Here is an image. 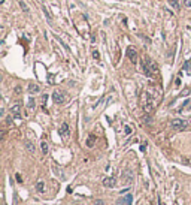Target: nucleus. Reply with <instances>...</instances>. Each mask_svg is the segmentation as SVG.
Segmentation results:
<instances>
[{
    "label": "nucleus",
    "mask_w": 191,
    "mask_h": 205,
    "mask_svg": "<svg viewBox=\"0 0 191 205\" xmlns=\"http://www.w3.org/2000/svg\"><path fill=\"white\" fill-rule=\"evenodd\" d=\"M29 92H30V94H36V93L41 92V87L37 85V84H34V82H31V84L29 85Z\"/></svg>",
    "instance_id": "obj_9"
},
{
    "label": "nucleus",
    "mask_w": 191,
    "mask_h": 205,
    "mask_svg": "<svg viewBox=\"0 0 191 205\" xmlns=\"http://www.w3.org/2000/svg\"><path fill=\"white\" fill-rule=\"evenodd\" d=\"M20 111H21V106L17 104V105H14V106H10V112L15 115V117H20Z\"/></svg>",
    "instance_id": "obj_11"
},
{
    "label": "nucleus",
    "mask_w": 191,
    "mask_h": 205,
    "mask_svg": "<svg viewBox=\"0 0 191 205\" xmlns=\"http://www.w3.org/2000/svg\"><path fill=\"white\" fill-rule=\"evenodd\" d=\"M190 68H191V61L188 60V61H185V65H184V69H185V72H190Z\"/></svg>",
    "instance_id": "obj_16"
},
{
    "label": "nucleus",
    "mask_w": 191,
    "mask_h": 205,
    "mask_svg": "<svg viewBox=\"0 0 191 205\" xmlns=\"http://www.w3.org/2000/svg\"><path fill=\"white\" fill-rule=\"evenodd\" d=\"M24 147H25V150H27L29 153H34L36 151V147H34V144L31 142V141H24Z\"/></svg>",
    "instance_id": "obj_8"
},
{
    "label": "nucleus",
    "mask_w": 191,
    "mask_h": 205,
    "mask_svg": "<svg viewBox=\"0 0 191 205\" xmlns=\"http://www.w3.org/2000/svg\"><path fill=\"white\" fill-rule=\"evenodd\" d=\"M45 104H46V96H42V105L45 106Z\"/></svg>",
    "instance_id": "obj_21"
},
{
    "label": "nucleus",
    "mask_w": 191,
    "mask_h": 205,
    "mask_svg": "<svg viewBox=\"0 0 191 205\" xmlns=\"http://www.w3.org/2000/svg\"><path fill=\"white\" fill-rule=\"evenodd\" d=\"M127 57L130 58V61L133 63V65H136L137 63V51H136V48H133V46L127 48Z\"/></svg>",
    "instance_id": "obj_4"
},
{
    "label": "nucleus",
    "mask_w": 191,
    "mask_h": 205,
    "mask_svg": "<svg viewBox=\"0 0 191 205\" xmlns=\"http://www.w3.org/2000/svg\"><path fill=\"white\" fill-rule=\"evenodd\" d=\"M94 144H96V136L94 135H90V136H88V139H87V147L93 148Z\"/></svg>",
    "instance_id": "obj_10"
},
{
    "label": "nucleus",
    "mask_w": 191,
    "mask_h": 205,
    "mask_svg": "<svg viewBox=\"0 0 191 205\" xmlns=\"http://www.w3.org/2000/svg\"><path fill=\"white\" fill-rule=\"evenodd\" d=\"M124 129H125V133H127V135H129V133L132 132V129H130V126H125V127H124Z\"/></svg>",
    "instance_id": "obj_19"
},
{
    "label": "nucleus",
    "mask_w": 191,
    "mask_h": 205,
    "mask_svg": "<svg viewBox=\"0 0 191 205\" xmlns=\"http://www.w3.org/2000/svg\"><path fill=\"white\" fill-rule=\"evenodd\" d=\"M94 205H105V204H103V202H101V201H97V202H96Z\"/></svg>",
    "instance_id": "obj_22"
},
{
    "label": "nucleus",
    "mask_w": 191,
    "mask_h": 205,
    "mask_svg": "<svg viewBox=\"0 0 191 205\" xmlns=\"http://www.w3.org/2000/svg\"><path fill=\"white\" fill-rule=\"evenodd\" d=\"M58 133H60V136H61L63 139H67V138H69V135H70L69 124H67V123H63V124H61V127H60V130H58Z\"/></svg>",
    "instance_id": "obj_5"
},
{
    "label": "nucleus",
    "mask_w": 191,
    "mask_h": 205,
    "mask_svg": "<svg viewBox=\"0 0 191 205\" xmlns=\"http://www.w3.org/2000/svg\"><path fill=\"white\" fill-rule=\"evenodd\" d=\"M170 126H172V129H175V130H185L188 127V121H185L182 118H175V120H172Z\"/></svg>",
    "instance_id": "obj_2"
},
{
    "label": "nucleus",
    "mask_w": 191,
    "mask_h": 205,
    "mask_svg": "<svg viewBox=\"0 0 191 205\" xmlns=\"http://www.w3.org/2000/svg\"><path fill=\"white\" fill-rule=\"evenodd\" d=\"M52 100L55 102L57 105H61V104H64V102H66V96H64V93H63V92L55 90L52 93Z\"/></svg>",
    "instance_id": "obj_3"
},
{
    "label": "nucleus",
    "mask_w": 191,
    "mask_h": 205,
    "mask_svg": "<svg viewBox=\"0 0 191 205\" xmlns=\"http://www.w3.org/2000/svg\"><path fill=\"white\" fill-rule=\"evenodd\" d=\"M20 6H21V9H22L24 12H29V11H30V9H29V6L25 5V3L22 2V0H20Z\"/></svg>",
    "instance_id": "obj_15"
},
{
    "label": "nucleus",
    "mask_w": 191,
    "mask_h": 205,
    "mask_svg": "<svg viewBox=\"0 0 191 205\" xmlns=\"http://www.w3.org/2000/svg\"><path fill=\"white\" fill-rule=\"evenodd\" d=\"M132 201H133V196H132V195H125L124 198H121V199L117 201V205H122V204L132 205Z\"/></svg>",
    "instance_id": "obj_7"
},
{
    "label": "nucleus",
    "mask_w": 191,
    "mask_h": 205,
    "mask_svg": "<svg viewBox=\"0 0 191 205\" xmlns=\"http://www.w3.org/2000/svg\"><path fill=\"white\" fill-rule=\"evenodd\" d=\"M93 57H94L96 60H99V58H100V54H99V51H93Z\"/></svg>",
    "instance_id": "obj_17"
},
{
    "label": "nucleus",
    "mask_w": 191,
    "mask_h": 205,
    "mask_svg": "<svg viewBox=\"0 0 191 205\" xmlns=\"http://www.w3.org/2000/svg\"><path fill=\"white\" fill-rule=\"evenodd\" d=\"M34 106V102H33V99H30V102H29V108H33Z\"/></svg>",
    "instance_id": "obj_20"
},
{
    "label": "nucleus",
    "mask_w": 191,
    "mask_h": 205,
    "mask_svg": "<svg viewBox=\"0 0 191 205\" xmlns=\"http://www.w3.org/2000/svg\"><path fill=\"white\" fill-rule=\"evenodd\" d=\"M141 100H142V108H143V111H146V112H152L155 109V97H154V94H152L149 90H146V92H143L142 93V96H141Z\"/></svg>",
    "instance_id": "obj_1"
},
{
    "label": "nucleus",
    "mask_w": 191,
    "mask_h": 205,
    "mask_svg": "<svg viewBox=\"0 0 191 205\" xmlns=\"http://www.w3.org/2000/svg\"><path fill=\"white\" fill-rule=\"evenodd\" d=\"M167 3H169L175 11H179V0H167Z\"/></svg>",
    "instance_id": "obj_12"
},
{
    "label": "nucleus",
    "mask_w": 191,
    "mask_h": 205,
    "mask_svg": "<svg viewBox=\"0 0 191 205\" xmlns=\"http://www.w3.org/2000/svg\"><path fill=\"white\" fill-rule=\"evenodd\" d=\"M41 148H42V153H43V154H46V153H48V144H46V141H42V142H41Z\"/></svg>",
    "instance_id": "obj_13"
},
{
    "label": "nucleus",
    "mask_w": 191,
    "mask_h": 205,
    "mask_svg": "<svg viewBox=\"0 0 191 205\" xmlns=\"http://www.w3.org/2000/svg\"><path fill=\"white\" fill-rule=\"evenodd\" d=\"M184 5L185 8H191V0H184Z\"/></svg>",
    "instance_id": "obj_18"
},
{
    "label": "nucleus",
    "mask_w": 191,
    "mask_h": 205,
    "mask_svg": "<svg viewBox=\"0 0 191 205\" xmlns=\"http://www.w3.org/2000/svg\"><path fill=\"white\" fill-rule=\"evenodd\" d=\"M36 189H37V192L43 193V192H45V184H43L42 181H39V183H37V186H36Z\"/></svg>",
    "instance_id": "obj_14"
},
{
    "label": "nucleus",
    "mask_w": 191,
    "mask_h": 205,
    "mask_svg": "<svg viewBox=\"0 0 191 205\" xmlns=\"http://www.w3.org/2000/svg\"><path fill=\"white\" fill-rule=\"evenodd\" d=\"M103 186L105 187H115L117 186V180L113 177H106L103 180Z\"/></svg>",
    "instance_id": "obj_6"
}]
</instances>
